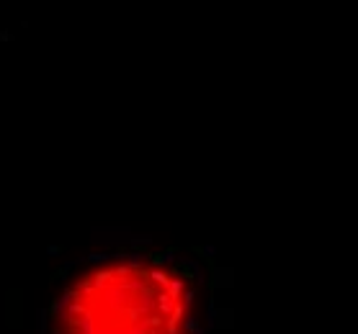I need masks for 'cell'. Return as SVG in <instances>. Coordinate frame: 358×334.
<instances>
[{"label":"cell","instance_id":"cell-1","mask_svg":"<svg viewBox=\"0 0 358 334\" xmlns=\"http://www.w3.org/2000/svg\"><path fill=\"white\" fill-rule=\"evenodd\" d=\"M67 298L70 334H181L186 324V295L165 270L106 267Z\"/></svg>","mask_w":358,"mask_h":334}]
</instances>
